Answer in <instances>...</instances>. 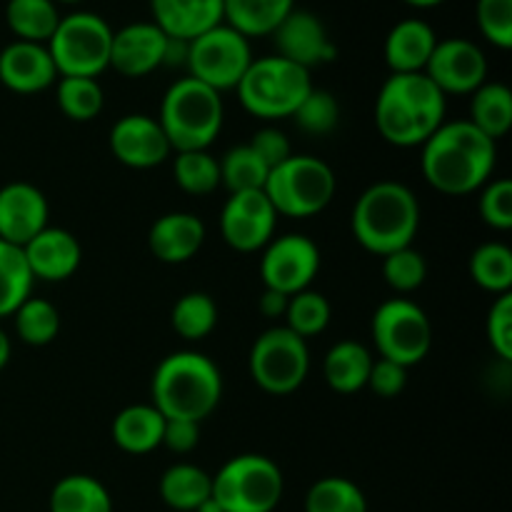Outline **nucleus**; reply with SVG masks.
I'll list each match as a JSON object with an SVG mask.
<instances>
[{
	"label": "nucleus",
	"mask_w": 512,
	"mask_h": 512,
	"mask_svg": "<svg viewBox=\"0 0 512 512\" xmlns=\"http://www.w3.org/2000/svg\"><path fill=\"white\" fill-rule=\"evenodd\" d=\"M420 170L425 183L450 198L475 193L493 178L498 145L468 120H445L423 145Z\"/></svg>",
	"instance_id": "obj_1"
},
{
	"label": "nucleus",
	"mask_w": 512,
	"mask_h": 512,
	"mask_svg": "<svg viewBox=\"0 0 512 512\" xmlns=\"http://www.w3.org/2000/svg\"><path fill=\"white\" fill-rule=\"evenodd\" d=\"M448 98L425 73H390L375 98V125L385 143L418 148L445 123Z\"/></svg>",
	"instance_id": "obj_2"
},
{
	"label": "nucleus",
	"mask_w": 512,
	"mask_h": 512,
	"mask_svg": "<svg viewBox=\"0 0 512 512\" xmlns=\"http://www.w3.org/2000/svg\"><path fill=\"white\" fill-rule=\"evenodd\" d=\"M153 408L165 420L203 423L215 413L223 398V378L208 355L178 350L165 355L150 380Z\"/></svg>",
	"instance_id": "obj_3"
},
{
	"label": "nucleus",
	"mask_w": 512,
	"mask_h": 512,
	"mask_svg": "<svg viewBox=\"0 0 512 512\" xmlns=\"http://www.w3.org/2000/svg\"><path fill=\"white\" fill-rule=\"evenodd\" d=\"M350 228L360 248L378 258L410 248L420 228L418 195L398 180L373 183L355 200Z\"/></svg>",
	"instance_id": "obj_4"
},
{
	"label": "nucleus",
	"mask_w": 512,
	"mask_h": 512,
	"mask_svg": "<svg viewBox=\"0 0 512 512\" xmlns=\"http://www.w3.org/2000/svg\"><path fill=\"white\" fill-rule=\"evenodd\" d=\"M223 118L225 108L218 90L185 75L165 90L158 123L168 138L170 150L188 153L208 150L223 130Z\"/></svg>",
	"instance_id": "obj_5"
},
{
	"label": "nucleus",
	"mask_w": 512,
	"mask_h": 512,
	"mask_svg": "<svg viewBox=\"0 0 512 512\" xmlns=\"http://www.w3.org/2000/svg\"><path fill=\"white\" fill-rule=\"evenodd\" d=\"M313 88L310 70L280 55H263V58H253L235 93H238L240 105L253 118L273 123V120L293 118L298 105Z\"/></svg>",
	"instance_id": "obj_6"
},
{
	"label": "nucleus",
	"mask_w": 512,
	"mask_h": 512,
	"mask_svg": "<svg viewBox=\"0 0 512 512\" xmlns=\"http://www.w3.org/2000/svg\"><path fill=\"white\" fill-rule=\"evenodd\" d=\"M333 168L313 155H290L283 165L273 168L265 180V198L275 213L285 218H313L320 215L335 198Z\"/></svg>",
	"instance_id": "obj_7"
},
{
	"label": "nucleus",
	"mask_w": 512,
	"mask_h": 512,
	"mask_svg": "<svg viewBox=\"0 0 512 512\" xmlns=\"http://www.w3.org/2000/svg\"><path fill=\"white\" fill-rule=\"evenodd\" d=\"M110 43L113 28L108 20L90 10H75L63 15L48 40L58 78H95L110 68Z\"/></svg>",
	"instance_id": "obj_8"
},
{
	"label": "nucleus",
	"mask_w": 512,
	"mask_h": 512,
	"mask_svg": "<svg viewBox=\"0 0 512 512\" xmlns=\"http://www.w3.org/2000/svg\"><path fill=\"white\" fill-rule=\"evenodd\" d=\"M283 490L278 465L258 453L235 455L213 475V498L225 512H273Z\"/></svg>",
	"instance_id": "obj_9"
},
{
	"label": "nucleus",
	"mask_w": 512,
	"mask_h": 512,
	"mask_svg": "<svg viewBox=\"0 0 512 512\" xmlns=\"http://www.w3.org/2000/svg\"><path fill=\"white\" fill-rule=\"evenodd\" d=\"M373 343L383 360L403 368L423 363L433 348V325L425 310L408 298H390L375 310Z\"/></svg>",
	"instance_id": "obj_10"
},
{
	"label": "nucleus",
	"mask_w": 512,
	"mask_h": 512,
	"mask_svg": "<svg viewBox=\"0 0 512 512\" xmlns=\"http://www.w3.org/2000/svg\"><path fill=\"white\" fill-rule=\"evenodd\" d=\"M250 375L268 395H290L305 383L310 373L308 340L298 338L285 325L260 333L250 348Z\"/></svg>",
	"instance_id": "obj_11"
},
{
	"label": "nucleus",
	"mask_w": 512,
	"mask_h": 512,
	"mask_svg": "<svg viewBox=\"0 0 512 512\" xmlns=\"http://www.w3.org/2000/svg\"><path fill=\"white\" fill-rule=\"evenodd\" d=\"M250 63H253L250 40L225 23L190 40L188 58H185L190 78L200 80L218 93L238 88Z\"/></svg>",
	"instance_id": "obj_12"
},
{
	"label": "nucleus",
	"mask_w": 512,
	"mask_h": 512,
	"mask_svg": "<svg viewBox=\"0 0 512 512\" xmlns=\"http://www.w3.org/2000/svg\"><path fill=\"white\" fill-rule=\"evenodd\" d=\"M320 270V250L313 238L303 233H288L273 238L263 248L260 258V278L268 290L283 295L303 293L313 285Z\"/></svg>",
	"instance_id": "obj_13"
},
{
	"label": "nucleus",
	"mask_w": 512,
	"mask_h": 512,
	"mask_svg": "<svg viewBox=\"0 0 512 512\" xmlns=\"http://www.w3.org/2000/svg\"><path fill=\"white\" fill-rule=\"evenodd\" d=\"M278 213L263 190L233 193L220 210V235L238 253L263 250L275 238Z\"/></svg>",
	"instance_id": "obj_14"
},
{
	"label": "nucleus",
	"mask_w": 512,
	"mask_h": 512,
	"mask_svg": "<svg viewBox=\"0 0 512 512\" xmlns=\"http://www.w3.org/2000/svg\"><path fill=\"white\" fill-rule=\"evenodd\" d=\"M425 75L440 88V93L448 95H473L483 83H488V58L468 38H448L438 40Z\"/></svg>",
	"instance_id": "obj_15"
},
{
	"label": "nucleus",
	"mask_w": 512,
	"mask_h": 512,
	"mask_svg": "<svg viewBox=\"0 0 512 512\" xmlns=\"http://www.w3.org/2000/svg\"><path fill=\"white\" fill-rule=\"evenodd\" d=\"M108 143L115 160L133 170L158 168L173 153L158 118H150V115L143 113L123 115L110 128Z\"/></svg>",
	"instance_id": "obj_16"
},
{
	"label": "nucleus",
	"mask_w": 512,
	"mask_h": 512,
	"mask_svg": "<svg viewBox=\"0 0 512 512\" xmlns=\"http://www.w3.org/2000/svg\"><path fill=\"white\" fill-rule=\"evenodd\" d=\"M168 35L153 20H138L113 30L110 43V68L123 78H145L165 65Z\"/></svg>",
	"instance_id": "obj_17"
},
{
	"label": "nucleus",
	"mask_w": 512,
	"mask_h": 512,
	"mask_svg": "<svg viewBox=\"0 0 512 512\" xmlns=\"http://www.w3.org/2000/svg\"><path fill=\"white\" fill-rule=\"evenodd\" d=\"M273 40L275 55L305 70L335 60V43L330 40L328 28L318 15L308 13V10H290L288 18L275 28Z\"/></svg>",
	"instance_id": "obj_18"
},
{
	"label": "nucleus",
	"mask_w": 512,
	"mask_h": 512,
	"mask_svg": "<svg viewBox=\"0 0 512 512\" xmlns=\"http://www.w3.org/2000/svg\"><path fill=\"white\" fill-rule=\"evenodd\" d=\"M48 200L35 185L15 180L0 188V240L23 248L48 228Z\"/></svg>",
	"instance_id": "obj_19"
},
{
	"label": "nucleus",
	"mask_w": 512,
	"mask_h": 512,
	"mask_svg": "<svg viewBox=\"0 0 512 512\" xmlns=\"http://www.w3.org/2000/svg\"><path fill=\"white\" fill-rule=\"evenodd\" d=\"M58 80L48 45L13 40L0 50V83L20 95L48 90Z\"/></svg>",
	"instance_id": "obj_20"
},
{
	"label": "nucleus",
	"mask_w": 512,
	"mask_h": 512,
	"mask_svg": "<svg viewBox=\"0 0 512 512\" xmlns=\"http://www.w3.org/2000/svg\"><path fill=\"white\" fill-rule=\"evenodd\" d=\"M23 255L33 280H45V283H63L73 278L83 260L78 238L65 228H50V225L40 230L28 245H23Z\"/></svg>",
	"instance_id": "obj_21"
},
{
	"label": "nucleus",
	"mask_w": 512,
	"mask_h": 512,
	"mask_svg": "<svg viewBox=\"0 0 512 512\" xmlns=\"http://www.w3.org/2000/svg\"><path fill=\"white\" fill-rule=\"evenodd\" d=\"M205 243V225L193 213H165L150 225L148 248L160 263L183 265L198 255Z\"/></svg>",
	"instance_id": "obj_22"
},
{
	"label": "nucleus",
	"mask_w": 512,
	"mask_h": 512,
	"mask_svg": "<svg viewBox=\"0 0 512 512\" xmlns=\"http://www.w3.org/2000/svg\"><path fill=\"white\" fill-rule=\"evenodd\" d=\"M150 10L168 38L185 43L223 23V0H150Z\"/></svg>",
	"instance_id": "obj_23"
},
{
	"label": "nucleus",
	"mask_w": 512,
	"mask_h": 512,
	"mask_svg": "<svg viewBox=\"0 0 512 512\" xmlns=\"http://www.w3.org/2000/svg\"><path fill=\"white\" fill-rule=\"evenodd\" d=\"M438 45L433 25L420 18H405L390 28L383 55L390 73H425L430 55Z\"/></svg>",
	"instance_id": "obj_24"
},
{
	"label": "nucleus",
	"mask_w": 512,
	"mask_h": 512,
	"mask_svg": "<svg viewBox=\"0 0 512 512\" xmlns=\"http://www.w3.org/2000/svg\"><path fill=\"white\" fill-rule=\"evenodd\" d=\"M373 353L358 340H340L325 353L323 378L330 390L340 395H353L368 388Z\"/></svg>",
	"instance_id": "obj_25"
},
{
	"label": "nucleus",
	"mask_w": 512,
	"mask_h": 512,
	"mask_svg": "<svg viewBox=\"0 0 512 512\" xmlns=\"http://www.w3.org/2000/svg\"><path fill=\"white\" fill-rule=\"evenodd\" d=\"M165 418L153 405H128L113 418V440L123 453L148 455L163 445Z\"/></svg>",
	"instance_id": "obj_26"
},
{
	"label": "nucleus",
	"mask_w": 512,
	"mask_h": 512,
	"mask_svg": "<svg viewBox=\"0 0 512 512\" xmlns=\"http://www.w3.org/2000/svg\"><path fill=\"white\" fill-rule=\"evenodd\" d=\"M295 0H223V23L245 38H265L288 18Z\"/></svg>",
	"instance_id": "obj_27"
},
{
	"label": "nucleus",
	"mask_w": 512,
	"mask_h": 512,
	"mask_svg": "<svg viewBox=\"0 0 512 512\" xmlns=\"http://www.w3.org/2000/svg\"><path fill=\"white\" fill-rule=\"evenodd\" d=\"M213 495V475L193 463L170 465L160 478V498L178 512H195Z\"/></svg>",
	"instance_id": "obj_28"
},
{
	"label": "nucleus",
	"mask_w": 512,
	"mask_h": 512,
	"mask_svg": "<svg viewBox=\"0 0 512 512\" xmlns=\"http://www.w3.org/2000/svg\"><path fill=\"white\" fill-rule=\"evenodd\" d=\"M470 125L498 143L512 128V90L505 83H483L470 95Z\"/></svg>",
	"instance_id": "obj_29"
},
{
	"label": "nucleus",
	"mask_w": 512,
	"mask_h": 512,
	"mask_svg": "<svg viewBox=\"0 0 512 512\" xmlns=\"http://www.w3.org/2000/svg\"><path fill=\"white\" fill-rule=\"evenodd\" d=\"M60 18L55 0H8L5 23L15 40L25 43H48L58 28Z\"/></svg>",
	"instance_id": "obj_30"
},
{
	"label": "nucleus",
	"mask_w": 512,
	"mask_h": 512,
	"mask_svg": "<svg viewBox=\"0 0 512 512\" xmlns=\"http://www.w3.org/2000/svg\"><path fill=\"white\" fill-rule=\"evenodd\" d=\"M50 512H113V498L93 475H65L50 490Z\"/></svg>",
	"instance_id": "obj_31"
},
{
	"label": "nucleus",
	"mask_w": 512,
	"mask_h": 512,
	"mask_svg": "<svg viewBox=\"0 0 512 512\" xmlns=\"http://www.w3.org/2000/svg\"><path fill=\"white\" fill-rule=\"evenodd\" d=\"M33 283L23 248L0 240V318H10L33 295Z\"/></svg>",
	"instance_id": "obj_32"
},
{
	"label": "nucleus",
	"mask_w": 512,
	"mask_h": 512,
	"mask_svg": "<svg viewBox=\"0 0 512 512\" xmlns=\"http://www.w3.org/2000/svg\"><path fill=\"white\" fill-rule=\"evenodd\" d=\"M170 325L183 340L198 343L208 338L218 325V305L208 293H200V290L180 295L170 310Z\"/></svg>",
	"instance_id": "obj_33"
},
{
	"label": "nucleus",
	"mask_w": 512,
	"mask_h": 512,
	"mask_svg": "<svg viewBox=\"0 0 512 512\" xmlns=\"http://www.w3.org/2000/svg\"><path fill=\"white\" fill-rule=\"evenodd\" d=\"M470 278L485 293L505 295L512 288V250L503 243H483L470 255Z\"/></svg>",
	"instance_id": "obj_34"
},
{
	"label": "nucleus",
	"mask_w": 512,
	"mask_h": 512,
	"mask_svg": "<svg viewBox=\"0 0 512 512\" xmlns=\"http://www.w3.org/2000/svg\"><path fill=\"white\" fill-rule=\"evenodd\" d=\"M55 100L60 113L75 123H88L103 110V88L95 78H58L55 80Z\"/></svg>",
	"instance_id": "obj_35"
},
{
	"label": "nucleus",
	"mask_w": 512,
	"mask_h": 512,
	"mask_svg": "<svg viewBox=\"0 0 512 512\" xmlns=\"http://www.w3.org/2000/svg\"><path fill=\"white\" fill-rule=\"evenodd\" d=\"M305 512H368L363 490L348 478H320L305 495Z\"/></svg>",
	"instance_id": "obj_36"
},
{
	"label": "nucleus",
	"mask_w": 512,
	"mask_h": 512,
	"mask_svg": "<svg viewBox=\"0 0 512 512\" xmlns=\"http://www.w3.org/2000/svg\"><path fill=\"white\" fill-rule=\"evenodd\" d=\"M220 163V185L233 193H250V190H263L270 170L263 160L250 150V145H235L223 155Z\"/></svg>",
	"instance_id": "obj_37"
},
{
	"label": "nucleus",
	"mask_w": 512,
	"mask_h": 512,
	"mask_svg": "<svg viewBox=\"0 0 512 512\" xmlns=\"http://www.w3.org/2000/svg\"><path fill=\"white\" fill-rule=\"evenodd\" d=\"M173 178L183 193L203 198V195L215 193L220 188V163L208 150L175 153Z\"/></svg>",
	"instance_id": "obj_38"
},
{
	"label": "nucleus",
	"mask_w": 512,
	"mask_h": 512,
	"mask_svg": "<svg viewBox=\"0 0 512 512\" xmlns=\"http://www.w3.org/2000/svg\"><path fill=\"white\" fill-rule=\"evenodd\" d=\"M15 320V333L23 340L25 345L33 348H43L58 338L60 330V315L53 303L43 298H33L30 295L23 305L13 313Z\"/></svg>",
	"instance_id": "obj_39"
},
{
	"label": "nucleus",
	"mask_w": 512,
	"mask_h": 512,
	"mask_svg": "<svg viewBox=\"0 0 512 512\" xmlns=\"http://www.w3.org/2000/svg\"><path fill=\"white\" fill-rule=\"evenodd\" d=\"M330 315H333V308H330L328 298L318 290L308 288L303 293L290 295L288 310H285V328L293 330L303 340L315 338L328 328Z\"/></svg>",
	"instance_id": "obj_40"
},
{
	"label": "nucleus",
	"mask_w": 512,
	"mask_h": 512,
	"mask_svg": "<svg viewBox=\"0 0 512 512\" xmlns=\"http://www.w3.org/2000/svg\"><path fill=\"white\" fill-rule=\"evenodd\" d=\"M383 278L388 288H393L395 293H415L425 283V278H428V263H425L423 253H418L410 245V248L385 255Z\"/></svg>",
	"instance_id": "obj_41"
},
{
	"label": "nucleus",
	"mask_w": 512,
	"mask_h": 512,
	"mask_svg": "<svg viewBox=\"0 0 512 512\" xmlns=\"http://www.w3.org/2000/svg\"><path fill=\"white\" fill-rule=\"evenodd\" d=\"M293 118L303 133L328 135V133H333L335 125H338L340 105H338V100H335L333 93L313 88L308 95H305L303 103L298 105V110L293 113Z\"/></svg>",
	"instance_id": "obj_42"
},
{
	"label": "nucleus",
	"mask_w": 512,
	"mask_h": 512,
	"mask_svg": "<svg viewBox=\"0 0 512 512\" xmlns=\"http://www.w3.org/2000/svg\"><path fill=\"white\" fill-rule=\"evenodd\" d=\"M480 33L495 48H512V0H478L475 5Z\"/></svg>",
	"instance_id": "obj_43"
},
{
	"label": "nucleus",
	"mask_w": 512,
	"mask_h": 512,
	"mask_svg": "<svg viewBox=\"0 0 512 512\" xmlns=\"http://www.w3.org/2000/svg\"><path fill=\"white\" fill-rule=\"evenodd\" d=\"M480 218L488 228L505 230L512 228V183L508 178L488 180L483 185V193H480L478 200Z\"/></svg>",
	"instance_id": "obj_44"
},
{
	"label": "nucleus",
	"mask_w": 512,
	"mask_h": 512,
	"mask_svg": "<svg viewBox=\"0 0 512 512\" xmlns=\"http://www.w3.org/2000/svg\"><path fill=\"white\" fill-rule=\"evenodd\" d=\"M488 343L493 353L503 363L512 360V295H498L488 310V323H485Z\"/></svg>",
	"instance_id": "obj_45"
},
{
	"label": "nucleus",
	"mask_w": 512,
	"mask_h": 512,
	"mask_svg": "<svg viewBox=\"0 0 512 512\" xmlns=\"http://www.w3.org/2000/svg\"><path fill=\"white\" fill-rule=\"evenodd\" d=\"M248 145H250V150H253V153L263 160V165L268 170L278 168V165H283L285 160L293 155L288 135H285L280 128H273V125H268V128H260L258 133L250 138Z\"/></svg>",
	"instance_id": "obj_46"
},
{
	"label": "nucleus",
	"mask_w": 512,
	"mask_h": 512,
	"mask_svg": "<svg viewBox=\"0 0 512 512\" xmlns=\"http://www.w3.org/2000/svg\"><path fill=\"white\" fill-rule=\"evenodd\" d=\"M408 385V368L398 363H390V360H373V368H370V378H368V388L373 390L378 398L383 400H393L398 398L400 393Z\"/></svg>",
	"instance_id": "obj_47"
},
{
	"label": "nucleus",
	"mask_w": 512,
	"mask_h": 512,
	"mask_svg": "<svg viewBox=\"0 0 512 512\" xmlns=\"http://www.w3.org/2000/svg\"><path fill=\"white\" fill-rule=\"evenodd\" d=\"M200 443V423L190 420H165L163 428V445L170 453H193Z\"/></svg>",
	"instance_id": "obj_48"
},
{
	"label": "nucleus",
	"mask_w": 512,
	"mask_h": 512,
	"mask_svg": "<svg viewBox=\"0 0 512 512\" xmlns=\"http://www.w3.org/2000/svg\"><path fill=\"white\" fill-rule=\"evenodd\" d=\"M288 295L278 293V290H263L260 295V313L265 318H285V310H288Z\"/></svg>",
	"instance_id": "obj_49"
},
{
	"label": "nucleus",
	"mask_w": 512,
	"mask_h": 512,
	"mask_svg": "<svg viewBox=\"0 0 512 512\" xmlns=\"http://www.w3.org/2000/svg\"><path fill=\"white\" fill-rule=\"evenodd\" d=\"M10 353H13V345H10L8 333H5V330L0 328V370H3L5 365L10 363Z\"/></svg>",
	"instance_id": "obj_50"
},
{
	"label": "nucleus",
	"mask_w": 512,
	"mask_h": 512,
	"mask_svg": "<svg viewBox=\"0 0 512 512\" xmlns=\"http://www.w3.org/2000/svg\"><path fill=\"white\" fill-rule=\"evenodd\" d=\"M195 512H225L223 508H220V503H218V500H215L213 498V495H210V498L208 500H205V503L203 505H200V508L198 510H195Z\"/></svg>",
	"instance_id": "obj_51"
},
{
	"label": "nucleus",
	"mask_w": 512,
	"mask_h": 512,
	"mask_svg": "<svg viewBox=\"0 0 512 512\" xmlns=\"http://www.w3.org/2000/svg\"><path fill=\"white\" fill-rule=\"evenodd\" d=\"M403 3L413 5V8H435V5L445 3V0H403Z\"/></svg>",
	"instance_id": "obj_52"
},
{
	"label": "nucleus",
	"mask_w": 512,
	"mask_h": 512,
	"mask_svg": "<svg viewBox=\"0 0 512 512\" xmlns=\"http://www.w3.org/2000/svg\"><path fill=\"white\" fill-rule=\"evenodd\" d=\"M55 3H80V0H55Z\"/></svg>",
	"instance_id": "obj_53"
}]
</instances>
